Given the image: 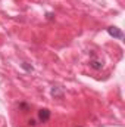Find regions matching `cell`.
<instances>
[{
	"label": "cell",
	"mask_w": 125,
	"mask_h": 127,
	"mask_svg": "<svg viewBox=\"0 0 125 127\" xmlns=\"http://www.w3.org/2000/svg\"><path fill=\"white\" fill-rule=\"evenodd\" d=\"M106 31H107V34H109V35H112V37H115V38L124 40V32L121 31L119 28H116V27H109Z\"/></svg>",
	"instance_id": "6da1fadb"
},
{
	"label": "cell",
	"mask_w": 125,
	"mask_h": 127,
	"mask_svg": "<svg viewBox=\"0 0 125 127\" xmlns=\"http://www.w3.org/2000/svg\"><path fill=\"white\" fill-rule=\"evenodd\" d=\"M38 118H40L41 123L49 121V120H50V111H49V109H40V111H38Z\"/></svg>",
	"instance_id": "7a4b0ae2"
},
{
	"label": "cell",
	"mask_w": 125,
	"mask_h": 127,
	"mask_svg": "<svg viewBox=\"0 0 125 127\" xmlns=\"http://www.w3.org/2000/svg\"><path fill=\"white\" fill-rule=\"evenodd\" d=\"M50 93H52L53 97H63V92L59 90V87H55V86L52 87V92H50Z\"/></svg>",
	"instance_id": "3957f363"
},
{
	"label": "cell",
	"mask_w": 125,
	"mask_h": 127,
	"mask_svg": "<svg viewBox=\"0 0 125 127\" xmlns=\"http://www.w3.org/2000/svg\"><path fill=\"white\" fill-rule=\"evenodd\" d=\"M90 66L94 68V69H102V68H103V62H102V61H97V59H93V61L90 62Z\"/></svg>",
	"instance_id": "277c9868"
},
{
	"label": "cell",
	"mask_w": 125,
	"mask_h": 127,
	"mask_svg": "<svg viewBox=\"0 0 125 127\" xmlns=\"http://www.w3.org/2000/svg\"><path fill=\"white\" fill-rule=\"evenodd\" d=\"M19 108H22L24 111H28V109H30V106H28L27 103H24V102H22V103H19Z\"/></svg>",
	"instance_id": "5b68a950"
},
{
	"label": "cell",
	"mask_w": 125,
	"mask_h": 127,
	"mask_svg": "<svg viewBox=\"0 0 125 127\" xmlns=\"http://www.w3.org/2000/svg\"><path fill=\"white\" fill-rule=\"evenodd\" d=\"M22 68H25L27 71H32V66H28L27 64H22Z\"/></svg>",
	"instance_id": "8992f818"
},
{
	"label": "cell",
	"mask_w": 125,
	"mask_h": 127,
	"mask_svg": "<svg viewBox=\"0 0 125 127\" xmlns=\"http://www.w3.org/2000/svg\"><path fill=\"white\" fill-rule=\"evenodd\" d=\"M28 124H30V126H35V120H30V121H28Z\"/></svg>",
	"instance_id": "52a82bcc"
}]
</instances>
